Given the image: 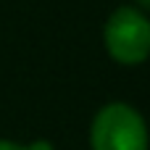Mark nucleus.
<instances>
[{
  "mask_svg": "<svg viewBox=\"0 0 150 150\" xmlns=\"http://www.w3.org/2000/svg\"><path fill=\"white\" fill-rule=\"evenodd\" d=\"M92 150H148L150 134L142 113L121 100L105 103L90 124Z\"/></svg>",
  "mask_w": 150,
  "mask_h": 150,
  "instance_id": "f257e3e1",
  "label": "nucleus"
},
{
  "mask_svg": "<svg viewBox=\"0 0 150 150\" xmlns=\"http://www.w3.org/2000/svg\"><path fill=\"white\" fill-rule=\"evenodd\" d=\"M105 53L121 66H140L150 58V18L137 5L116 8L103 26Z\"/></svg>",
  "mask_w": 150,
  "mask_h": 150,
  "instance_id": "f03ea898",
  "label": "nucleus"
},
{
  "mask_svg": "<svg viewBox=\"0 0 150 150\" xmlns=\"http://www.w3.org/2000/svg\"><path fill=\"white\" fill-rule=\"evenodd\" d=\"M0 150H55V148L47 140H34L29 145H21V142H13V140H0Z\"/></svg>",
  "mask_w": 150,
  "mask_h": 150,
  "instance_id": "7ed1b4c3",
  "label": "nucleus"
},
{
  "mask_svg": "<svg viewBox=\"0 0 150 150\" xmlns=\"http://www.w3.org/2000/svg\"><path fill=\"white\" fill-rule=\"evenodd\" d=\"M134 5H137L140 11H145V13H150V0H134Z\"/></svg>",
  "mask_w": 150,
  "mask_h": 150,
  "instance_id": "20e7f679",
  "label": "nucleus"
}]
</instances>
